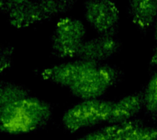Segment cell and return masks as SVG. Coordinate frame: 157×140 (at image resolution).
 <instances>
[{
    "mask_svg": "<svg viewBox=\"0 0 157 140\" xmlns=\"http://www.w3.org/2000/svg\"><path fill=\"white\" fill-rule=\"evenodd\" d=\"M52 116L50 103L29 95L0 107V129L10 134H26L46 127Z\"/></svg>",
    "mask_w": 157,
    "mask_h": 140,
    "instance_id": "cell-1",
    "label": "cell"
},
{
    "mask_svg": "<svg viewBox=\"0 0 157 140\" xmlns=\"http://www.w3.org/2000/svg\"><path fill=\"white\" fill-rule=\"evenodd\" d=\"M2 8L15 27H25L58 16V0H2Z\"/></svg>",
    "mask_w": 157,
    "mask_h": 140,
    "instance_id": "cell-2",
    "label": "cell"
},
{
    "mask_svg": "<svg viewBox=\"0 0 157 140\" xmlns=\"http://www.w3.org/2000/svg\"><path fill=\"white\" fill-rule=\"evenodd\" d=\"M115 102L103 99H88L72 106L64 112L61 121L71 133L106 122Z\"/></svg>",
    "mask_w": 157,
    "mask_h": 140,
    "instance_id": "cell-3",
    "label": "cell"
},
{
    "mask_svg": "<svg viewBox=\"0 0 157 140\" xmlns=\"http://www.w3.org/2000/svg\"><path fill=\"white\" fill-rule=\"evenodd\" d=\"M86 28L80 20L64 17L56 23L51 37L52 52L59 58H73L86 40Z\"/></svg>",
    "mask_w": 157,
    "mask_h": 140,
    "instance_id": "cell-4",
    "label": "cell"
},
{
    "mask_svg": "<svg viewBox=\"0 0 157 140\" xmlns=\"http://www.w3.org/2000/svg\"><path fill=\"white\" fill-rule=\"evenodd\" d=\"M121 75L122 72L117 67L100 63L70 90L72 95L83 100L98 99L117 83Z\"/></svg>",
    "mask_w": 157,
    "mask_h": 140,
    "instance_id": "cell-5",
    "label": "cell"
},
{
    "mask_svg": "<svg viewBox=\"0 0 157 140\" xmlns=\"http://www.w3.org/2000/svg\"><path fill=\"white\" fill-rule=\"evenodd\" d=\"M83 16L98 35L116 36L120 27V11L113 0H86Z\"/></svg>",
    "mask_w": 157,
    "mask_h": 140,
    "instance_id": "cell-6",
    "label": "cell"
},
{
    "mask_svg": "<svg viewBox=\"0 0 157 140\" xmlns=\"http://www.w3.org/2000/svg\"><path fill=\"white\" fill-rule=\"evenodd\" d=\"M100 63L77 59L47 68L41 72L45 80L71 88L85 78Z\"/></svg>",
    "mask_w": 157,
    "mask_h": 140,
    "instance_id": "cell-7",
    "label": "cell"
},
{
    "mask_svg": "<svg viewBox=\"0 0 157 140\" xmlns=\"http://www.w3.org/2000/svg\"><path fill=\"white\" fill-rule=\"evenodd\" d=\"M120 49L121 43L116 36L98 35L93 39H86L76 57L84 61L102 63L117 55Z\"/></svg>",
    "mask_w": 157,
    "mask_h": 140,
    "instance_id": "cell-8",
    "label": "cell"
},
{
    "mask_svg": "<svg viewBox=\"0 0 157 140\" xmlns=\"http://www.w3.org/2000/svg\"><path fill=\"white\" fill-rule=\"evenodd\" d=\"M144 108L143 91L128 95L115 102L106 123L120 124L134 119V116Z\"/></svg>",
    "mask_w": 157,
    "mask_h": 140,
    "instance_id": "cell-9",
    "label": "cell"
},
{
    "mask_svg": "<svg viewBox=\"0 0 157 140\" xmlns=\"http://www.w3.org/2000/svg\"><path fill=\"white\" fill-rule=\"evenodd\" d=\"M128 12L137 29L146 32L156 19L157 0H128Z\"/></svg>",
    "mask_w": 157,
    "mask_h": 140,
    "instance_id": "cell-10",
    "label": "cell"
},
{
    "mask_svg": "<svg viewBox=\"0 0 157 140\" xmlns=\"http://www.w3.org/2000/svg\"><path fill=\"white\" fill-rule=\"evenodd\" d=\"M141 119L134 118L132 120L120 124H108L104 127L94 130L77 140H120L133 128L143 125Z\"/></svg>",
    "mask_w": 157,
    "mask_h": 140,
    "instance_id": "cell-11",
    "label": "cell"
},
{
    "mask_svg": "<svg viewBox=\"0 0 157 140\" xmlns=\"http://www.w3.org/2000/svg\"><path fill=\"white\" fill-rule=\"evenodd\" d=\"M31 95L29 89L9 81H2L0 84V107Z\"/></svg>",
    "mask_w": 157,
    "mask_h": 140,
    "instance_id": "cell-12",
    "label": "cell"
},
{
    "mask_svg": "<svg viewBox=\"0 0 157 140\" xmlns=\"http://www.w3.org/2000/svg\"><path fill=\"white\" fill-rule=\"evenodd\" d=\"M144 109L151 117H157V71L151 77L143 90Z\"/></svg>",
    "mask_w": 157,
    "mask_h": 140,
    "instance_id": "cell-13",
    "label": "cell"
},
{
    "mask_svg": "<svg viewBox=\"0 0 157 140\" xmlns=\"http://www.w3.org/2000/svg\"><path fill=\"white\" fill-rule=\"evenodd\" d=\"M120 140H157V126L143 125L133 128Z\"/></svg>",
    "mask_w": 157,
    "mask_h": 140,
    "instance_id": "cell-14",
    "label": "cell"
},
{
    "mask_svg": "<svg viewBox=\"0 0 157 140\" xmlns=\"http://www.w3.org/2000/svg\"><path fill=\"white\" fill-rule=\"evenodd\" d=\"M153 27H154V31H153V36H154L155 40L157 42V17L155 21L154 25H153Z\"/></svg>",
    "mask_w": 157,
    "mask_h": 140,
    "instance_id": "cell-15",
    "label": "cell"
}]
</instances>
